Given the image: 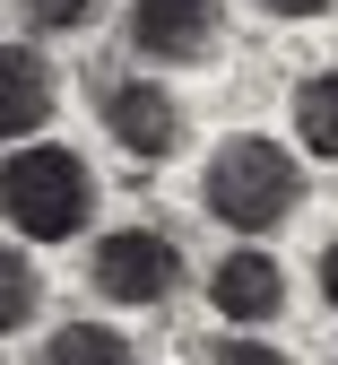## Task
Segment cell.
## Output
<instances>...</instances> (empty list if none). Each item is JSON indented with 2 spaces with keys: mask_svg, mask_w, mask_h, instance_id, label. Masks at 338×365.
<instances>
[{
  "mask_svg": "<svg viewBox=\"0 0 338 365\" xmlns=\"http://www.w3.org/2000/svg\"><path fill=\"white\" fill-rule=\"evenodd\" d=\"M200 200H208L217 226H234V235L252 244V235H269V226L295 217V200H304V157L278 148L269 130H234V140H217V157L200 174Z\"/></svg>",
  "mask_w": 338,
  "mask_h": 365,
  "instance_id": "6da1fadb",
  "label": "cell"
},
{
  "mask_svg": "<svg viewBox=\"0 0 338 365\" xmlns=\"http://www.w3.org/2000/svg\"><path fill=\"white\" fill-rule=\"evenodd\" d=\"M0 217L18 226L26 244H70L95 217V174L78 148L61 140H26L18 157H0Z\"/></svg>",
  "mask_w": 338,
  "mask_h": 365,
  "instance_id": "7a4b0ae2",
  "label": "cell"
},
{
  "mask_svg": "<svg viewBox=\"0 0 338 365\" xmlns=\"http://www.w3.org/2000/svg\"><path fill=\"white\" fill-rule=\"evenodd\" d=\"M87 279H95V296H113V304H165L182 287V244L157 235V226H113V235H95Z\"/></svg>",
  "mask_w": 338,
  "mask_h": 365,
  "instance_id": "3957f363",
  "label": "cell"
},
{
  "mask_svg": "<svg viewBox=\"0 0 338 365\" xmlns=\"http://www.w3.org/2000/svg\"><path fill=\"white\" fill-rule=\"evenodd\" d=\"M95 113H105L113 148L139 157V165H165L182 148V96L157 87V78H105V87H95Z\"/></svg>",
  "mask_w": 338,
  "mask_h": 365,
  "instance_id": "277c9868",
  "label": "cell"
},
{
  "mask_svg": "<svg viewBox=\"0 0 338 365\" xmlns=\"http://www.w3.org/2000/svg\"><path fill=\"white\" fill-rule=\"evenodd\" d=\"M208 304L226 313L234 331H260V322H278V313H286V269H278V252H260V244H234V252L208 269Z\"/></svg>",
  "mask_w": 338,
  "mask_h": 365,
  "instance_id": "5b68a950",
  "label": "cell"
},
{
  "mask_svg": "<svg viewBox=\"0 0 338 365\" xmlns=\"http://www.w3.org/2000/svg\"><path fill=\"white\" fill-rule=\"evenodd\" d=\"M130 43L148 61H208L217 53V0H130Z\"/></svg>",
  "mask_w": 338,
  "mask_h": 365,
  "instance_id": "8992f818",
  "label": "cell"
},
{
  "mask_svg": "<svg viewBox=\"0 0 338 365\" xmlns=\"http://www.w3.org/2000/svg\"><path fill=\"white\" fill-rule=\"evenodd\" d=\"M53 105H61L53 61L26 53V43H0V140H35L53 122Z\"/></svg>",
  "mask_w": 338,
  "mask_h": 365,
  "instance_id": "52a82bcc",
  "label": "cell"
},
{
  "mask_svg": "<svg viewBox=\"0 0 338 365\" xmlns=\"http://www.w3.org/2000/svg\"><path fill=\"white\" fill-rule=\"evenodd\" d=\"M295 140H304V157L338 165V70L295 78Z\"/></svg>",
  "mask_w": 338,
  "mask_h": 365,
  "instance_id": "ba28073f",
  "label": "cell"
},
{
  "mask_svg": "<svg viewBox=\"0 0 338 365\" xmlns=\"http://www.w3.org/2000/svg\"><path fill=\"white\" fill-rule=\"evenodd\" d=\"M35 365H139V348L113 322H61L53 339L35 348Z\"/></svg>",
  "mask_w": 338,
  "mask_h": 365,
  "instance_id": "9c48e42d",
  "label": "cell"
},
{
  "mask_svg": "<svg viewBox=\"0 0 338 365\" xmlns=\"http://www.w3.org/2000/svg\"><path fill=\"white\" fill-rule=\"evenodd\" d=\"M35 304H43L35 261H26L18 244H0V339H9V331H26V322H35Z\"/></svg>",
  "mask_w": 338,
  "mask_h": 365,
  "instance_id": "30bf717a",
  "label": "cell"
},
{
  "mask_svg": "<svg viewBox=\"0 0 338 365\" xmlns=\"http://www.w3.org/2000/svg\"><path fill=\"white\" fill-rule=\"evenodd\" d=\"M208 365H295V356L269 348V339H252V331H226V339L208 348Z\"/></svg>",
  "mask_w": 338,
  "mask_h": 365,
  "instance_id": "8fae6325",
  "label": "cell"
},
{
  "mask_svg": "<svg viewBox=\"0 0 338 365\" xmlns=\"http://www.w3.org/2000/svg\"><path fill=\"white\" fill-rule=\"evenodd\" d=\"M18 9H26V26H43V35H70V26L95 18V0H18Z\"/></svg>",
  "mask_w": 338,
  "mask_h": 365,
  "instance_id": "7c38bea8",
  "label": "cell"
},
{
  "mask_svg": "<svg viewBox=\"0 0 338 365\" xmlns=\"http://www.w3.org/2000/svg\"><path fill=\"white\" fill-rule=\"evenodd\" d=\"M321 296H329V313H338V235L321 244Z\"/></svg>",
  "mask_w": 338,
  "mask_h": 365,
  "instance_id": "4fadbf2b",
  "label": "cell"
},
{
  "mask_svg": "<svg viewBox=\"0 0 338 365\" xmlns=\"http://www.w3.org/2000/svg\"><path fill=\"white\" fill-rule=\"evenodd\" d=\"M260 9H269V18H321L329 0H260Z\"/></svg>",
  "mask_w": 338,
  "mask_h": 365,
  "instance_id": "5bb4252c",
  "label": "cell"
}]
</instances>
